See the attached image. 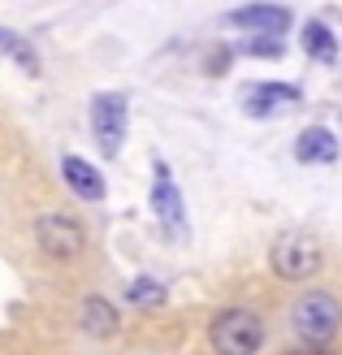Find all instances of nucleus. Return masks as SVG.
Returning <instances> with one entry per match:
<instances>
[{
	"label": "nucleus",
	"mask_w": 342,
	"mask_h": 355,
	"mask_svg": "<svg viewBox=\"0 0 342 355\" xmlns=\"http://www.w3.org/2000/svg\"><path fill=\"white\" fill-rule=\"evenodd\" d=\"M78 325L87 338H113V334L121 329V316L113 308V299H104V295H87L83 304H78Z\"/></svg>",
	"instance_id": "1a4fd4ad"
},
{
	"label": "nucleus",
	"mask_w": 342,
	"mask_h": 355,
	"mask_svg": "<svg viewBox=\"0 0 342 355\" xmlns=\"http://www.w3.org/2000/svg\"><path fill=\"white\" fill-rule=\"evenodd\" d=\"M169 299V291L160 286L156 277H135L130 286H126V304H135V308H160Z\"/></svg>",
	"instance_id": "4468645a"
},
{
	"label": "nucleus",
	"mask_w": 342,
	"mask_h": 355,
	"mask_svg": "<svg viewBox=\"0 0 342 355\" xmlns=\"http://www.w3.org/2000/svg\"><path fill=\"white\" fill-rule=\"evenodd\" d=\"M295 161L299 165H334L338 161V139L325 126H308L295 139Z\"/></svg>",
	"instance_id": "9b49d317"
},
{
	"label": "nucleus",
	"mask_w": 342,
	"mask_h": 355,
	"mask_svg": "<svg viewBox=\"0 0 342 355\" xmlns=\"http://www.w3.org/2000/svg\"><path fill=\"white\" fill-rule=\"evenodd\" d=\"M0 57H13L26 74H40V57H35V48L22 40V35H13L5 26H0Z\"/></svg>",
	"instance_id": "ddd939ff"
},
{
	"label": "nucleus",
	"mask_w": 342,
	"mask_h": 355,
	"mask_svg": "<svg viewBox=\"0 0 342 355\" xmlns=\"http://www.w3.org/2000/svg\"><path fill=\"white\" fill-rule=\"evenodd\" d=\"M247 52H251V57H273V61H277V57H282V44H277V35H260V40L251 44Z\"/></svg>",
	"instance_id": "2eb2a0df"
},
{
	"label": "nucleus",
	"mask_w": 342,
	"mask_h": 355,
	"mask_svg": "<svg viewBox=\"0 0 342 355\" xmlns=\"http://www.w3.org/2000/svg\"><path fill=\"white\" fill-rule=\"evenodd\" d=\"M225 26L256 31V35H282L286 26H291V9L286 5H247V9L225 13Z\"/></svg>",
	"instance_id": "0eeeda50"
},
{
	"label": "nucleus",
	"mask_w": 342,
	"mask_h": 355,
	"mask_svg": "<svg viewBox=\"0 0 342 355\" xmlns=\"http://www.w3.org/2000/svg\"><path fill=\"white\" fill-rule=\"evenodd\" d=\"M61 178L78 200H87V204L104 200V178H100V169L92 161H83V156H61Z\"/></svg>",
	"instance_id": "9d476101"
},
{
	"label": "nucleus",
	"mask_w": 342,
	"mask_h": 355,
	"mask_svg": "<svg viewBox=\"0 0 342 355\" xmlns=\"http://www.w3.org/2000/svg\"><path fill=\"white\" fill-rule=\"evenodd\" d=\"M286 325L303 347H330L342 329V304L330 291H303L286 312Z\"/></svg>",
	"instance_id": "f257e3e1"
},
{
	"label": "nucleus",
	"mask_w": 342,
	"mask_h": 355,
	"mask_svg": "<svg viewBox=\"0 0 342 355\" xmlns=\"http://www.w3.org/2000/svg\"><path fill=\"white\" fill-rule=\"evenodd\" d=\"M31 230H35V247L57 264H74L87 252V230L69 212H40Z\"/></svg>",
	"instance_id": "7ed1b4c3"
},
{
	"label": "nucleus",
	"mask_w": 342,
	"mask_h": 355,
	"mask_svg": "<svg viewBox=\"0 0 342 355\" xmlns=\"http://www.w3.org/2000/svg\"><path fill=\"white\" fill-rule=\"evenodd\" d=\"M126 109H130V104H126L121 92H104V96L92 100V135H96V144H100V152L109 156V161L126 144V121H130Z\"/></svg>",
	"instance_id": "39448f33"
},
{
	"label": "nucleus",
	"mask_w": 342,
	"mask_h": 355,
	"mask_svg": "<svg viewBox=\"0 0 342 355\" xmlns=\"http://www.w3.org/2000/svg\"><path fill=\"white\" fill-rule=\"evenodd\" d=\"M303 52H308L312 61L334 65V61H338V40H334V31H330L325 22H308V26H303Z\"/></svg>",
	"instance_id": "f8f14e48"
},
{
	"label": "nucleus",
	"mask_w": 342,
	"mask_h": 355,
	"mask_svg": "<svg viewBox=\"0 0 342 355\" xmlns=\"http://www.w3.org/2000/svg\"><path fill=\"white\" fill-rule=\"evenodd\" d=\"M152 212L160 217L165 230H182L187 225V208H182V195L173 187V173L165 169V161H156V182H152Z\"/></svg>",
	"instance_id": "423d86ee"
},
{
	"label": "nucleus",
	"mask_w": 342,
	"mask_h": 355,
	"mask_svg": "<svg viewBox=\"0 0 342 355\" xmlns=\"http://www.w3.org/2000/svg\"><path fill=\"white\" fill-rule=\"evenodd\" d=\"M268 264H273V273H277L282 282H308V277L320 273L325 252H320V243H316L312 234H303V230H286L282 239H273Z\"/></svg>",
	"instance_id": "20e7f679"
},
{
	"label": "nucleus",
	"mask_w": 342,
	"mask_h": 355,
	"mask_svg": "<svg viewBox=\"0 0 342 355\" xmlns=\"http://www.w3.org/2000/svg\"><path fill=\"white\" fill-rule=\"evenodd\" d=\"M299 100H303L299 87H286V83H256V87H247V96H243L251 117H273V113L291 109Z\"/></svg>",
	"instance_id": "6e6552de"
},
{
	"label": "nucleus",
	"mask_w": 342,
	"mask_h": 355,
	"mask_svg": "<svg viewBox=\"0 0 342 355\" xmlns=\"http://www.w3.org/2000/svg\"><path fill=\"white\" fill-rule=\"evenodd\" d=\"M208 347L217 355H256L264 347V321L251 308H225L208 325Z\"/></svg>",
	"instance_id": "f03ea898"
}]
</instances>
